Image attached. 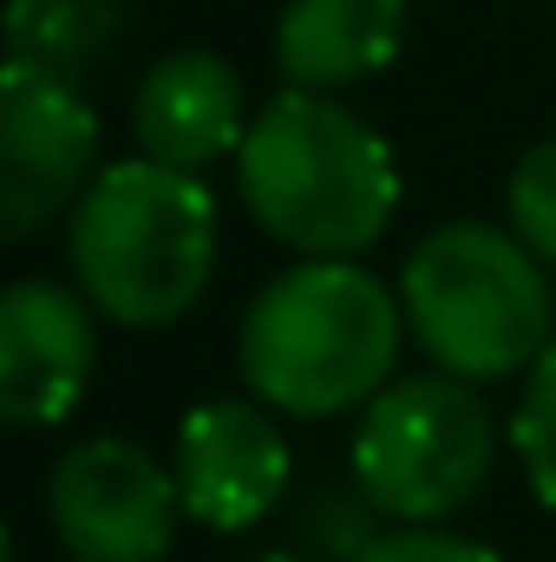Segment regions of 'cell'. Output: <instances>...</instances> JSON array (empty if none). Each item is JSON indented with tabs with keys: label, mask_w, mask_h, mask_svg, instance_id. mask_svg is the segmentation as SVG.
Here are the masks:
<instances>
[{
	"label": "cell",
	"mask_w": 556,
	"mask_h": 562,
	"mask_svg": "<svg viewBox=\"0 0 556 562\" xmlns=\"http://www.w3.org/2000/svg\"><path fill=\"white\" fill-rule=\"evenodd\" d=\"M407 307L354 262L281 269L236 327V367L249 400L288 419L367 413L400 367Z\"/></svg>",
	"instance_id": "1"
},
{
	"label": "cell",
	"mask_w": 556,
	"mask_h": 562,
	"mask_svg": "<svg viewBox=\"0 0 556 562\" xmlns=\"http://www.w3.org/2000/svg\"><path fill=\"white\" fill-rule=\"evenodd\" d=\"M236 190L263 236L314 262L374 249L400 210V164L374 125L327 92L288 86L269 99L236 150Z\"/></svg>",
	"instance_id": "2"
},
{
	"label": "cell",
	"mask_w": 556,
	"mask_h": 562,
	"mask_svg": "<svg viewBox=\"0 0 556 562\" xmlns=\"http://www.w3.org/2000/svg\"><path fill=\"white\" fill-rule=\"evenodd\" d=\"M79 294L112 327H170L216 276V196L197 170L125 157L92 177L66 223Z\"/></svg>",
	"instance_id": "3"
},
{
	"label": "cell",
	"mask_w": 556,
	"mask_h": 562,
	"mask_svg": "<svg viewBox=\"0 0 556 562\" xmlns=\"http://www.w3.org/2000/svg\"><path fill=\"white\" fill-rule=\"evenodd\" d=\"M407 334L438 373L471 386L531 373L551 347V281L518 229L438 223L400 269Z\"/></svg>",
	"instance_id": "4"
},
{
	"label": "cell",
	"mask_w": 556,
	"mask_h": 562,
	"mask_svg": "<svg viewBox=\"0 0 556 562\" xmlns=\"http://www.w3.org/2000/svg\"><path fill=\"white\" fill-rule=\"evenodd\" d=\"M498 464L491 406L458 373L393 380L354 425V484L393 524H438L465 510Z\"/></svg>",
	"instance_id": "5"
},
{
	"label": "cell",
	"mask_w": 556,
	"mask_h": 562,
	"mask_svg": "<svg viewBox=\"0 0 556 562\" xmlns=\"http://www.w3.org/2000/svg\"><path fill=\"white\" fill-rule=\"evenodd\" d=\"M177 471L138 438H79L46 477V524L73 562H157L177 537Z\"/></svg>",
	"instance_id": "6"
},
{
	"label": "cell",
	"mask_w": 556,
	"mask_h": 562,
	"mask_svg": "<svg viewBox=\"0 0 556 562\" xmlns=\"http://www.w3.org/2000/svg\"><path fill=\"white\" fill-rule=\"evenodd\" d=\"M99 177V112L59 72L7 59L0 72V236L26 243Z\"/></svg>",
	"instance_id": "7"
},
{
	"label": "cell",
	"mask_w": 556,
	"mask_h": 562,
	"mask_svg": "<svg viewBox=\"0 0 556 562\" xmlns=\"http://www.w3.org/2000/svg\"><path fill=\"white\" fill-rule=\"evenodd\" d=\"M99 307L66 281L26 276L0 294V419L13 431L59 425L92 386Z\"/></svg>",
	"instance_id": "8"
},
{
	"label": "cell",
	"mask_w": 556,
	"mask_h": 562,
	"mask_svg": "<svg viewBox=\"0 0 556 562\" xmlns=\"http://www.w3.org/2000/svg\"><path fill=\"white\" fill-rule=\"evenodd\" d=\"M177 497L203 530H249L288 484V438L263 400H203L177 425Z\"/></svg>",
	"instance_id": "9"
},
{
	"label": "cell",
	"mask_w": 556,
	"mask_h": 562,
	"mask_svg": "<svg viewBox=\"0 0 556 562\" xmlns=\"http://www.w3.org/2000/svg\"><path fill=\"white\" fill-rule=\"evenodd\" d=\"M249 125L256 119H249L236 66L223 53H203V46L164 53L132 99L138 150L170 170H210L216 157H236Z\"/></svg>",
	"instance_id": "10"
},
{
	"label": "cell",
	"mask_w": 556,
	"mask_h": 562,
	"mask_svg": "<svg viewBox=\"0 0 556 562\" xmlns=\"http://www.w3.org/2000/svg\"><path fill=\"white\" fill-rule=\"evenodd\" d=\"M407 0H288L276 20V66L301 92H334L393 66Z\"/></svg>",
	"instance_id": "11"
},
{
	"label": "cell",
	"mask_w": 556,
	"mask_h": 562,
	"mask_svg": "<svg viewBox=\"0 0 556 562\" xmlns=\"http://www.w3.org/2000/svg\"><path fill=\"white\" fill-rule=\"evenodd\" d=\"M119 26H125L119 0H13L7 7V59L79 86V72L119 46Z\"/></svg>",
	"instance_id": "12"
},
{
	"label": "cell",
	"mask_w": 556,
	"mask_h": 562,
	"mask_svg": "<svg viewBox=\"0 0 556 562\" xmlns=\"http://www.w3.org/2000/svg\"><path fill=\"white\" fill-rule=\"evenodd\" d=\"M380 537V504L360 484H321L288 517V550L301 562H360Z\"/></svg>",
	"instance_id": "13"
},
{
	"label": "cell",
	"mask_w": 556,
	"mask_h": 562,
	"mask_svg": "<svg viewBox=\"0 0 556 562\" xmlns=\"http://www.w3.org/2000/svg\"><path fill=\"white\" fill-rule=\"evenodd\" d=\"M511 445L524 458L531 491L556 510V340L537 353V367L524 373V400L511 413Z\"/></svg>",
	"instance_id": "14"
},
{
	"label": "cell",
	"mask_w": 556,
	"mask_h": 562,
	"mask_svg": "<svg viewBox=\"0 0 556 562\" xmlns=\"http://www.w3.org/2000/svg\"><path fill=\"white\" fill-rule=\"evenodd\" d=\"M504 210H511V229L531 243V256L556 269V138L531 144L518 157L511 190H504Z\"/></svg>",
	"instance_id": "15"
},
{
	"label": "cell",
	"mask_w": 556,
	"mask_h": 562,
	"mask_svg": "<svg viewBox=\"0 0 556 562\" xmlns=\"http://www.w3.org/2000/svg\"><path fill=\"white\" fill-rule=\"evenodd\" d=\"M360 562H504V557L485 550V543H471V537H452L438 524H400V530H387Z\"/></svg>",
	"instance_id": "16"
},
{
	"label": "cell",
	"mask_w": 556,
	"mask_h": 562,
	"mask_svg": "<svg viewBox=\"0 0 556 562\" xmlns=\"http://www.w3.org/2000/svg\"><path fill=\"white\" fill-rule=\"evenodd\" d=\"M256 562H301L294 550H276V557H256Z\"/></svg>",
	"instance_id": "17"
}]
</instances>
